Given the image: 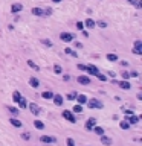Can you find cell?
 Wrapping results in <instances>:
<instances>
[{
	"mask_svg": "<svg viewBox=\"0 0 142 146\" xmlns=\"http://www.w3.org/2000/svg\"><path fill=\"white\" fill-rule=\"evenodd\" d=\"M87 105H89L90 108H98V110H101V108H102V102L101 101H98V99H90V101H89V99H87Z\"/></svg>",
	"mask_w": 142,
	"mask_h": 146,
	"instance_id": "obj_1",
	"label": "cell"
},
{
	"mask_svg": "<svg viewBox=\"0 0 142 146\" xmlns=\"http://www.w3.org/2000/svg\"><path fill=\"white\" fill-rule=\"evenodd\" d=\"M60 38H61V41H64V43H70V41L75 40V35L73 34H69V32H61Z\"/></svg>",
	"mask_w": 142,
	"mask_h": 146,
	"instance_id": "obj_2",
	"label": "cell"
},
{
	"mask_svg": "<svg viewBox=\"0 0 142 146\" xmlns=\"http://www.w3.org/2000/svg\"><path fill=\"white\" fill-rule=\"evenodd\" d=\"M63 117H64L66 120H69L70 123H75V122H77V119H75V116H73V113H72V111L64 110V111H63Z\"/></svg>",
	"mask_w": 142,
	"mask_h": 146,
	"instance_id": "obj_3",
	"label": "cell"
},
{
	"mask_svg": "<svg viewBox=\"0 0 142 146\" xmlns=\"http://www.w3.org/2000/svg\"><path fill=\"white\" fill-rule=\"evenodd\" d=\"M96 125V119L95 117H89L87 119V122H86V129L87 131H92V128Z\"/></svg>",
	"mask_w": 142,
	"mask_h": 146,
	"instance_id": "obj_4",
	"label": "cell"
},
{
	"mask_svg": "<svg viewBox=\"0 0 142 146\" xmlns=\"http://www.w3.org/2000/svg\"><path fill=\"white\" fill-rule=\"evenodd\" d=\"M133 52H135L136 55H142V41L141 40L135 41V49H133Z\"/></svg>",
	"mask_w": 142,
	"mask_h": 146,
	"instance_id": "obj_5",
	"label": "cell"
},
{
	"mask_svg": "<svg viewBox=\"0 0 142 146\" xmlns=\"http://www.w3.org/2000/svg\"><path fill=\"white\" fill-rule=\"evenodd\" d=\"M116 84H118V85H119V87H121V88H122V90H130V88H131V84H130V82L127 81V79H122V81L116 82Z\"/></svg>",
	"mask_w": 142,
	"mask_h": 146,
	"instance_id": "obj_6",
	"label": "cell"
},
{
	"mask_svg": "<svg viewBox=\"0 0 142 146\" xmlns=\"http://www.w3.org/2000/svg\"><path fill=\"white\" fill-rule=\"evenodd\" d=\"M28 107H29V110H31V113H32V114H35V116H38V114H40V107L37 105V103L31 102Z\"/></svg>",
	"mask_w": 142,
	"mask_h": 146,
	"instance_id": "obj_7",
	"label": "cell"
},
{
	"mask_svg": "<svg viewBox=\"0 0 142 146\" xmlns=\"http://www.w3.org/2000/svg\"><path fill=\"white\" fill-rule=\"evenodd\" d=\"M77 81L80 82V84H83V85H89V84H90V78L86 76V75H81V76H78Z\"/></svg>",
	"mask_w": 142,
	"mask_h": 146,
	"instance_id": "obj_8",
	"label": "cell"
},
{
	"mask_svg": "<svg viewBox=\"0 0 142 146\" xmlns=\"http://www.w3.org/2000/svg\"><path fill=\"white\" fill-rule=\"evenodd\" d=\"M40 140L43 141V143H57V139H55V137H49V135H41Z\"/></svg>",
	"mask_w": 142,
	"mask_h": 146,
	"instance_id": "obj_9",
	"label": "cell"
},
{
	"mask_svg": "<svg viewBox=\"0 0 142 146\" xmlns=\"http://www.w3.org/2000/svg\"><path fill=\"white\" fill-rule=\"evenodd\" d=\"M22 9H23V5H22V3H14V5L11 6V12H12V14H18Z\"/></svg>",
	"mask_w": 142,
	"mask_h": 146,
	"instance_id": "obj_10",
	"label": "cell"
},
{
	"mask_svg": "<svg viewBox=\"0 0 142 146\" xmlns=\"http://www.w3.org/2000/svg\"><path fill=\"white\" fill-rule=\"evenodd\" d=\"M53 103H55L57 107H61L63 105V96L61 94H53Z\"/></svg>",
	"mask_w": 142,
	"mask_h": 146,
	"instance_id": "obj_11",
	"label": "cell"
},
{
	"mask_svg": "<svg viewBox=\"0 0 142 146\" xmlns=\"http://www.w3.org/2000/svg\"><path fill=\"white\" fill-rule=\"evenodd\" d=\"M86 72H89V73H92V75H96L99 70H98V67H95V65L89 64V65H86Z\"/></svg>",
	"mask_w": 142,
	"mask_h": 146,
	"instance_id": "obj_12",
	"label": "cell"
},
{
	"mask_svg": "<svg viewBox=\"0 0 142 146\" xmlns=\"http://www.w3.org/2000/svg\"><path fill=\"white\" fill-rule=\"evenodd\" d=\"M95 26H96V23L93 22L92 18H87L86 22H84V27H89V29H93Z\"/></svg>",
	"mask_w": 142,
	"mask_h": 146,
	"instance_id": "obj_13",
	"label": "cell"
},
{
	"mask_svg": "<svg viewBox=\"0 0 142 146\" xmlns=\"http://www.w3.org/2000/svg\"><path fill=\"white\" fill-rule=\"evenodd\" d=\"M32 14L37 15V17H41V15H44V9H41V8H32Z\"/></svg>",
	"mask_w": 142,
	"mask_h": 146,
	"instance_id": "obj_14",
	"label": "cell"
},
{
	"mask_svg": "<svg viewBox=\"0 0 142 146\" xmlns=\"http://www.w3.org/2000/svg\"><path fill=\"white\" fill-rule=\"evenodd\" d=\"M75 99L78 101V103H80V105H84V103L87 102V97H86L84 94H77V97H75Z\"/></svg>",
	"mask_w": 142,
	"mask_h": 146,
	"instance_id": "obj_15",
	"label": "cell"
},
{
	"mask_svg": "<svg viewBox=\"0 0 142 146\" xmlns=\"http://www.w3.org/2000/svg\"><path fill=\"white\" fill-rule=\"evenodd\" d=\"M9 122H11V125H12V126H15V128H20V126H22V122H20V120L18 119H15V117H11L9 119Z\"/></svg>",
	"mask_w": 142,
	"mask_h": 146,
	"instance_id": "obj_16",
	"label": "cell"
},
{
	"mask_svg": "<svg viewBox=\"0 0 142 146\" xmlns=\"http://www.w3.org/2000/svg\"><path fill=\"white\" fill-rule=\"evenodd\" d=\"M29 84H31L32 87H34V88H38V87H40V81H38L37 78H34V76H32L31 79H29Z\"/></svg>",
	"mask_w": 142,
	"mask_h": 146,
	"instance_id": "obj_17",
	"label": "cell"
},
{
	"mask_svg": "<svg viewBox=\"0 0 142 146\" xmlns=\"http://www.w3.org/2000/svg\"><path fill=\"white\" fill-rule=\"evenodd\" d=\"M101 143L102 145H107V146H110L112 145V139H110V137H106V135H101Z\"/></svg>",
	"mask_w": 142,
	"mask_h": 146,
	"instance_id": "obj_18",
	"label": "cell"
},
{
	"mask_svg": "<svg viewBox=\"0 0 142 146\" xmlns=\"http://www.w3.org/2000/svg\"><path fill=\"white\" fill-rule=\"evenodd\" d=\"M41 97H43V99H52L53 97V93H52V91H49V90H46V91L41 93Z\"/></svg>",
	"mask_w": 142,
	"mask_h": 146,
	"instance_id": "obj_19",
	"label": "cell"
},
{
	"mask_svg": "<svg viewBox=\"0 0 142 146\" xmlns=\"http://www.w3.org/2000/svg\"><path fill=\"white\" fill-rule=\"evenodd\" d=\"M128 117H130V119H128L127 122H128V123H131V125H135V123H137V122H139V117H137V116H135V114L128 116Z\"/></svg>",
	"mask_w": 142,
	"mask_h": 146,
	"instance_id": "obj_20",
	"label": "cell"
},
{
	"mask_svg": "<svg viewBox=\"0 0 142 146\" xmlns=\"http://www.w3.org/2000/svg\"><path fill=\"white\" fill-rule=\"evenodd\" d=\"M17 103H18V105H20V108H23V110H24V108L28 107V102H26V99H24L23 96H22V97L18 99V102H17Z\"/></svg>",
	"mask_w": 142,
	"mask_h": 146,
	"instance_id": "obj_21",
	"label": "cell"
},
{
	"mask_svg": "<svg viewBox=\"0 0 142 146\" xmlns=\"http://www.w3.org/2000/svg\"><path fill=\"white\" fill-rule=\"evenodd\" d=\"M92 129H93V132H95V134H98V135H102V134H104V129H102L101 126H96V125H95Z\"/></svg>",
	"mask_w": 142,
	"mask_h": 146,
	"instance_id": "obj_22",
	"label": "cell"
},
{
	"mask_svg": "<svg viewBox=\"0 0 142 146\" xmlns=\"http://www.w3.org/2000/svg\"><path fill=\"white\" fill-rule=\"evenodd\" d=\"M64 52L67 53V55H70V56H73V58H77L78 56V53L73 50V49H70V47H67V49H64Z\"/></svg>",
	"mask_w": 142,
	"mask_h": 146,
	"instance_id": "obj_23",
	"label": "cell"
},
{
	"mask_svg": "<svg viewBox=\"0 0 142 146\" xmlns=\"http://www.w3.org/2000/svg\"><path fill=\"white\" fill-rule=\"evenodd\" d=\"M107 59L115 62V61H118V55H115V53H107Z\"/></svg>",
	"mask_w": 142,
	"mask_h": 146,
	"instance_id": "obj_24",
	"label": "cell"
},
{
	"mask_svg": "<svg viewBox=\"0 0 142 146\" xmlns=\"http://www.w3.org/2000/svg\"><path fill=\"white\" fill-rule=\"evenodd\" d=\"M34 125H35V128H37V129H44V123L41 122V120H35Z\"/></svg>",
	"mask_w": 142,
	"mask_h": 146,
	"instance_id": "obj_25",
	"label": "cell"
},
{
	"mask_svg": "<svg viewBox=\"0 0 142 146\" xmlns=\"http://www.w3.org/2000/svg\"><path fill=\"white\" fill-rule=\"evenodd\" d=\"M22 97V94H20V91H14L12 93V99H14V102H18V99Z\"/></svg>",
	"mask_w": 142,
	"mask_h": 146,
	"instance_id": "obj_26",
	"label": "cell"
},
{
	"mask_svg": "<svg viewBox=\"0 0 142 146\" xmlns=\"http://www.w3.org/2000/svg\"><path fill=\"white\" fill-rule=\"evenodd\" d=\"M8 110H9V113H11L12 116H17V114H18V111H20L18 108H15V107H9Z\"/></svg>",
	"mask_w": 142,
	"mask_h": 146,
	"instance_id": "obj_27",
	"label": "cell"
},
{
	"mask_svg": "<svg viewBox=\"0 0 142 146\" xmlns=\"http://www.w3.org/2000/svg\"><path fill=\"white\" fill-rule=\"evenodd\" d=\"M72 110H73V113H83V105H80V103H78V105H75Z\"/></svg>",
	"mask_w": 142,
	"mask_h": 146,
	"instance_id": "obj_28",
	"label": "cell"
},
{
	"mask_svg": "<svg viewBox=\"0 0 142 146\" xmlns=\"http://www.w3.org/2000/svg\"><path fill=\"white\" fill-rule=\"evenodd\" d=\"M28 65H29V67H32L34 70H40V67H38V65L35 64L34 61H28Z\"/></svg>",
	"mask_w": 142,
	"mask_h": 146,
	"instance_id": "obj_29",
	"label": "cell"
},
{
	"mask_svg": "<svg viewBox=\"0 0 142 146\" xmlns=\"http://www.w3.org/2000/svg\"><path fill=\"white\" fill-rule=\"evenodd\" d=\"M95 76H96L98 79H99V81H107V76H106V75H102V73H96V75H95Z\"/></svg>",
	"mask_w": 142,
	"mask_h": 146,
	"instance_id": "obj_30",
	"label": "cell"
},
{
	"mask_svg": "<svg viewBox=\"0 0 142 146\" xmlns=\"http://www.w3.org/2000/svg\"><path fill=\"white\" fill-rule=\"evenodd\" d=\"M121 128H122V129H128V128H130V123H128L127 120H122V122H121Z\"/></svg>",
	"mask_w": 142,
	"mask_h": 146,
	"instance_id": "obj_31",
	"label": "cell"
},
{
	"mask_svg": "<svg viewBox=\"0 0 142 146\" xmlns=\"http://www.w3.org/2000/svg\"><path fill=\"white\" fill-rule=\"evenodd\" d=\"M53 72H55L57 75H60V73L63 72V69H61V65H58V64H55V65H53Z\"/></svg>",
	"mask_w": 142,
	"mask_h": 146,
	"instance_id": "obj_32",
	"label": "cell"
},
{
	"mask_svg": "<svg viewBox=\"0 0 142 146\" xmlns=\"http://www.w3.org/2000/svg\"><path fill=\"white\" fill-rule=\"evenodd\" d=\"M66 97H67L69 101H73V99L77 97V93H75V91H72V93H67V96H66Z\"/></svg>",
	"mask_w": 142,
	"mask_h": 146,
	"instance_id": "obj_33",
	"label": "cell"
},
{
	"mask_svg": "<svg viewBox=\"0 0 142 146\" xmlns=\"http://www.w3.org/2000/svg\"><path fill=\"white\" fill-rule=\"evenodd\" d=\"M77 29H78V31H83V29H84V23H83V22H78V23H77Z\"/></svg>",
	"mask_w": 142,
	"mask_h": 146,
	"instance_id": "obj_34",
	"label": "cell"
},
{
	"mask_svg": "<svg viewBox=\"0 0 142 146\" xmlns=\"http://www.w3.org/2000/svg\"><path fill=\"white\" fill-rule=\"evenodd\" d=\"M121 75H122V79H128V78H130V72H122Z\"/></svg>",
	"mask_w": 142,
	"mask_h": 146,
	"instance_id": "obj_35",
	"label": "cell"
},
{
	"mask_svg": "<svg viewBox=\"0 0 142 146\" xmlns=\"http://www.w3.org/2000/svg\"><path fill=\"white\" fill-rule=\"evenodd\" d=\"M22 137H23L24 140H29V139H31V135H29V132H23V134H22Z\"/></svg>",
	"mask_w": 142,
	"mask_h": 146,
	"instance_id": "obj_36",
	"label": "cell"
},
{
	"mask_svg": "<svg viewBox=\"0 0 142 146\" xmlns=\"http://www.w3.org/2000/svg\"><path fill=\"white\" fill-rule=\"evenodd\" d=\"M77 67L80 69V70H83V72H86V65H84V64H81V62H80V64L77 65Z\"/></svg>",
	"mask_w": 142,
	"mask_h": 146,
	"instance_id": "obj_37",
	"label": "cell"
},
{
	"mask_svg": "<svg viewBox=\"0 0 142 146\" xmlns=\"http://www.w3.org/2000/svg\"><path fill=\"white\" fill-rule=\"evenodd\" d=\"M67 146H75V141H73V139H67Z\"/></svg>",
	"mask_w": 142,
	"mask_h": 146,
	"instance_id": "obj_38",
	"label": "cell"
},
{
	"mask_svg": "<svg viewBox=\"0 0 142 146\" xmlns=\"http://www.w3.org/2000/svg\"><path fill=\"white\" fill-rule=\"evenodd\" d=\"M130 2H131V3H135L137 8H141V2H139V0H130Z\"/></svg>",
	"mask_w": 142,
	"mask_h": 146,
	"instance_id": "obj_39",
	"label": "cell"
},
{
	"mask_svg": "<svg viewBox=\"0 0 142 146\" xmlns=\"http://www.w3.org/2000/svg\"><path fill=\"white\" fill-rule=\"evenodd\" d=\"M96 24H98L99 27H106V26H107V24H106V22H98Z\"/></svg>",
	"mask_w": 142,
	"mask_h": 146,
	"instance_id": "obj_40",
	"label": "cell"
},
{
	"mask_svg": "<svg viewBox=\"0 0 142 146\" xmlns=\"http://www.w3.org/2000/svg\"><path fill=\"white\" fill-rule=\"evenodd\" d=\"M43 43H44L46 46H49V47H51V46H52V43H51V40H43Z\"/></svg>",
	"mask_w": 142,
	"mask_h": 146,
	"instance_id": "obj_41",
	"label": "cell"
},
{
	"mask_svg": "<svg viewBox=\"0 0 142 146\" xmlns=\"http://www.w3.org/2000/svg\"><path fill=\"white\" fill-rule=\"evenodd\" d=\"M124 113H125L127 116H131V114H133V111H131V110H124Z\"/></svg>",
	"mask_w": 142,
	"mask_h": 146,
	"instance_id": "obj_42",
	"label": "cell"
},
{
	"mask_svg": "<svg viewBox=\"0 0 142 146\" xmlns=\"http://www.w3.org/2000/svg\"><path fill=\"white\" fill-rule=\"evenodd\" d=\"M44 14H46V15H51V14H52V9H51V8H47V9H46V12H44Z\"/></svg>",
	"mask_w": 142,
	"mask_h": 146,
	"instance_id": "obj_43",
	"label": "cell"
},
{
	"mask_svg": "<svg viewBox=\"0 0 142 146\" xmlns=\"http://www.w3.org/2000/svg\"><path fill=\"white\" fill-rule=\"evenodd\" d=\"M63 79L67 82V81H70V76H69V75H64V76H63Z\"/></svg>",
	"mask_w": 142,
	"mask_h": 146,
	"instance_id": "obj_44",
	"label": "cell"
},
{
	"mask_svg": "<svg viewBox=\"0 0 142 146\" xmlns=\"http://www.w3.org/2000/svg\"><path fill=\"white\" fill-rule=\"evenodd\" d=\"M75 47H78V49H80V47H83V44L80 43V41H77V43H75Z\"/></svg>",
	"mask_w": 142,
	"mask_h": 146,
	"instance_id": "obj_45",
	"label": "cell"
},
{
	"mask_svg": "<svg viewBox=\"0 0 142 146\" xmlns=\"http://www.w3.org/2000/svg\"><path fill=\"white\" fill-rule=\"evenodd\" d=\"M130 76H131V78H137V72H131Z\"/></svg>",
	"mask_w": 142,
	"mask_h": 146,
	"instance_id": "obj_46",
	"label": "cell"
},
{
	"mask_svg": "<svg viewBox=\"0 0 142 146\" xmlns=\"http://www.w3.org/2000/svg\"><path fill=\"white\" fill-rule=\"evenodd\" d=\"M121 64H122L124 67H127V65H128V62H127V61H121Z\"/></svg>",
	"mask_w": 142,
	"mask_h": 146,
	"instance_id": "obj_47",
	"label": "cell"
},
{
	"mask_svg": "<svg viewBox=\"0 0 142 146\" xmlns=\"http://www.w3.org/2000/svg\"><path fill=\"white\" fill-rule=\"evenodd\" d=\"M83 35H84V37H89V32H87V31H84V29H83Z\"/></svg>",
	"mask_w": 142,
	"mask_h": 146,
	"instance_id": "obj_48",
	"label": "cell"
},
{
	"mask_svg": "<svg viewBox=\"0 0 142 146\" xmlns=\"http://www.w3.org/2000/svg\"><path fill=\"white\" fill-rule=\"evenodd\" d=\"M52 2H55V3H60V2H61V0H52Z\"/></svg>",
	"mask_w": 142,
	"mask_h": 146,
	"instance_id": "obj_49",
	"label": "cell"
}]
</instances>
